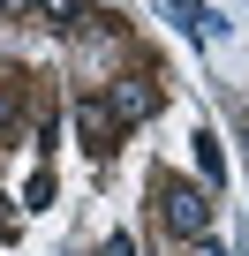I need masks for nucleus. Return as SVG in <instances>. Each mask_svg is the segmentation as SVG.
I'll use <instances>...</instances> for the list:
<instances>
[{
	"label": "nucleus",
	"mask_w": 249,
	"mask_h": 256,
	"mask_svg": "<svg viewBox=\"0 0 249 256\" xmlns=\"http://www.w3.org/2000/svg\"><path fill=\"white\" fill-rule=\"evenodd\" d=\"M151 204H159V226H166V234H181V241H196V234L211 226V204H204V188H189V181H174V174H159Z\"/></svg>",
	"instance_id": "1"
},
{
	"label": "nucleus",
	"mask_w": 249,
	"mask_h": 256,
	"mask_svg": "<svg viewBox=\"0 0 249 256\" xmlns=\"http://www.w3.org/2000/svg\"><path fill=\"white\" fill-rule=\"evenodd\" d=\"M106 106H113V120H121V128H129V120H144V113L159 106V90H151V76H129V83H113V98H106Z\"/></svg>",
	"instance_id": "2"
},
{
	"label": "nucleus",
	"mask_w": 249,
	"mask_h": 256,
	"mask_svg": "<svg viewBox=\"0 0 249 256\" xmlns=\"http://www.w3.org/2000/svg\"><path fill=\"white\" fill-rule=\"evenodd\" d=\"M76 128H83V144H91V151H113V136H121V120H113L106 98H83V106H76Z\"/></svg>",
	"instance_id": "3"
},
{
	"label": "nucleus",
	"mask_w": 249,
	"mask_h": 256,
	"mask_svg": "<svg viewBox=\"0 0 249 256\" xmlns=\"http://www.w3.org/2000/svg\"><path fill=\"white\" fill-rule=\"evenodd\" d=\"M166 16H174L189 38H219V16L204 8V0H166Z\"/></svg>",
	"instance_id": "4"
},
{
	"label": "nucleus",
	"mask_w": 249,
	"mask_h": 256,
	"mask_svg": "<svg viewBox=\"0 0 249 256\" xmlns=\"http://www.w3.org/2000/svg\"><path fill=\"white\" fill-rule=\"evenodd\" d=\"M31 8H38L53 30H83V8H91V0H31Z\"/></svg>",
	"instance_id": "5"
},
{
	"label": "nucleus",
	"mask_w": 249,
	"mask_h": 256,
	"mask_svg": "<svg viewBox=\"0 0 249 256\" xmlns=\"http://www.w3.org/2000/svg\"><path fill=\"white\" fill-rule=\"evenodd\" d=\"M196 166H204V181H219V166H226L219 158V136H196Z\"/></svg>",
	"instance_id": "6"
},
{
	"label": "nucleus",
	"mask_w": 249,
	"mask_h": 256,
	"mask_svg": "<svg viewBox=\"0 0 249 256\" xmlns=\"http://www.w3.org/2000/svg\"><path fill=\"white\" fill-rule=\"evenodd\" d=\"M98 256H136V248H129V234H113V241H106Z\"/></svg>",
	"instance_id": "7"
},
{
	"label": "nucleus",
	"mask_w": 249,
	"mask_h": 256,
	"mask_svg": "<svg viewBox=\"0 0 249 256\" xmlns=\"http://www.w3.org/2000/svg\"><path fill=\"white\" fill-rule=\"evenodd\" d=\"M0 8H8V16H23V8H31V0H0Z\"/></svg>",
	"instance_id": "8"
}]
</instances>
